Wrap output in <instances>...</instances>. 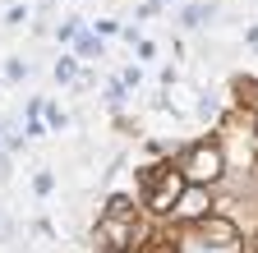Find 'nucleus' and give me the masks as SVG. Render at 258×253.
Listing matches in <instances>:
<instances>
[{"label": "nucleus", "mask_w": 258, "mask_h": 253, "mask_svg": "<svg viewBox=\"0 0 258 253\" xmlns=\"http://www.w3.org/2000/svg\"><path fill=\"white\" fill-rule=\"evenodd\" d=\"M124 88H129L124 78H111V83L102 88V102H106L111 111H120V106H124Z\"/></svg>", "instance_id": "obj_7"}, {"label": "nucleus", "mask_w": 258, "mask_h": 253, "mask_svg": "<svg viewBox=\"0 0 258 253\" xmlns=\"http://www.w3.org/2000/svg\"><path fill=\"white\" fill-rule=\"evenodd\" d=\"M74 55H83V60H92V55H102V37H92V33H74Z\"/></svg>", "instance_id": "obj_6"}, {"label": "nucleus", "mask_w": 258, "mask_h": 253, "mask_svg": "<svg viewBox=\"0 0 258 253\" xmlns=\"http://www.w3.org/2000/svg\"><path fill=\"white\" fill-rule=\"evenodd\" d=\"M51 189H55V180H51L46 171H42L37 180H32V194H37V198H46V194H51Z\"/></svg>", "instance_id": "obj_10"}, {"label": "nucleus", "mask_w": 258, "mask_h": 253, "mask_svg": "<svg viewBox=\"0 0 258 253\" xmlns=\"http://www.w3.org/2000/svg\"><path fill=\"white\" fill-rule=\"evenodd\" d=\"M171 216H180L184 226H199L203 216H212V189H203V184H184V194H180V203H175Z\"/></svg>", "instance_id": "obj_4"}, {"label": "nucleus", "mask_w": 258, "mask_h": 253, "mask_svg": "<svg viewBox=\"0 0 258 253\" xmlns=\"http://www.w3.org/2000/svg\"><path fill=\"white\" fill-rule=\"evenodd\" d=\"M55 78H60V83H74V78H79V65H74V55H64L60 65H55Z\"/></svg>", "instance_id": "obj_9"}, {"label": "nucleus", "mask_w": 258, "mask_h": 253, "mask_svg": "<svg viewBox=\"0 0 258 253\" xmlns=\"http://www.w3.org/2000/svg\"><path fill=\"white\" fill-rule=\"evenodd\" d=\"M208 19H217V5H208V0H199V5H180V23L184 28H203Z\"/></svg>", "instance_id": "obj_5"}, {"label": "nucleus", "mask_w": 258, "mask_h": 253, "mask_svg": "<svg viewBox=\"0 0 258 253\" xmlns=\"http://www.w3.org/2000/svg\"><path fill=\"white\" fill-rule=\"evenodd\" d=\"M115 33H120V28H115L111 19H102V23H97V37H115Z\"/></svg>", "instance_id": "obj_13"}, {"label": "nucleus", "mask_w": 258, "mask_h": 253, "mask_svg": "<svg viewBox=\"0 0 258 253\" xmlns=\"http://www.w3.org/2000/svg\"><path fill=\"white\" fill-rule=\"evenodd\" d=\"M157 10H161V0H148V5H139V19H152Z\"/></svg>", "instance_id": "obj_14"}, {"label": "nucleus", "mask_w": 258, "mask_h": 253, "mask_svg": "<svg viewBox=\"0 0 258 253\" xmlns=\"http://www.w3.org/2000/svg\"><path fill=\"white\" fill-rule=\"evenodd\" d=\"M10 175H14V161H10V152H0V184H10Z\"/></svg>", "instance_id": "obj_11"}, {"label": "nucleus", "mask_w": 258, "mask_h": 253, "mask_svg": "<svg viewBox=\"0 0 258 253\" xmlns=\"http://www.w3.org/2000/svg\"><path fill=\"white\" fill-rule=\"evenodd\" d=\"M139 194L148 203L152 216H171L180 194H184V171L175 161H152V166H139Z\"/></svg>", "instance_id": "obj_1"}, {"label": "nucleus", "mask_w": 258, "mask_h": 253, "mask_svg": "<svg viewBox=\"0 0 258 253\" xmlns=\"http://www.w3.org/2000/svg\"><path fill=\"white\" fill-rule=\"evenodd\" d=\"M139 253H180V239H166V235H157V239H148Z\"/></svg>", "instance_id": "obj_8"}, {"label": "nucleus", "mask_w": 258, "mask_h": 253, "mask_svg": "<svg viewBox=\"0 0 258 253\" xmlns=\"http://www.w3.org/2000/svg\"><path fill=\"white\" fill-rule=\"evenodd\" d=\"M5 74H10V78H23V74H28V65H23V60H10Z\"/></svg>", "instance_id": "obj_12"}, {"label": "nucleus", "mask_w": 258, "mask_h": 253, "mask_svg": "<svg viewBox=\"0 0 258 253\" xmlns=\"http://www.w3.org/2000/svg\"><path fill=\"white\" fill-rule=\"evenodd\" d=\"M175 166L184 171V184H203V189H212V184L226 175V147H221V138L203 134V138H194V143L180 152Z\"/></svg>", "instance_id": "obj_2"}, {"label": "nucleus", "mask_w": 258, "mask_h": 253, "mask_svg": "<svg viewBox=\"0 0 258 253\" xmlns=\"http://www.w3.org/2000/svg\"><path fill=\"white\" fill-rule=\"evenodd\" d=\"M180 253H240L235 226L226 216H203L199 226H189V235L180 239Z\"/></svg>", "instance_id": "obj_3"}]
</instances>
